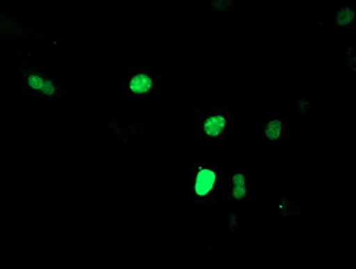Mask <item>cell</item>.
Instances as JSON below:
<instances>
[{"label": "cell", "mask_w": 356, "mask_h": 269, "mask_svg": "<svg viewBox=\"0 0 356 269\" xmlns=\"http://www.w3.org/2000/svg\"><path fill=\"white\" fill-rule=\"evenodd\" d=\"M257 176L249 171H229L222 175L220 203H249L257 195Z\"/></svg>", "instance_id": "4"}, {"label": "cell", "mask_w": 356, "mask_h": 269, "mask_svg": "<svg viewBox=\"0 0 356 269\" xmlns=\"http://www.w3.org/2000/svg\"><path fill=\"white\" fill-rule=\"evenodd\" d=\"M223 173L211 162H194L187 175V192L197 205L220 203Z\"/></svg>", "instance_id": "2"}, {"label": "cell", "mask_w": 356, "mask_h": 269, "mask_svg": "<svg viewBox=\"0 0 356 269\" xmlns=\"http://www.w3.org/2000/svg\"><path fill=\"white\" fill-rule=\"evenodd\" d=\"M194 137L220 141L237 137V111L230 108H194Z\"/></svg>", "instance_id": "1"}, {"label": "cell", "mask_w": 356, "mask_h": 269, "mask_svg": "<svg viewBox=\"0 0 356 269\" xmlns=\"http://www.w3.org/2000/svg\"><path fill=\"white\" fill-rule=\"evenodd\" d=\"M296 120L293 118H261L258 124V139L272 143L286 141L296 137Z\"/></svg>", "instance_id": "6"}, {"label": "cell", "mask_w": 356, "mask_h": 269, "mask_svg": "<svg viewBox=\"0 0 356 269\" xmlns=\"http://www.w3.org/2000/svg\"><path fill=\"white\" fill-rule=\"evenodd\" d=\"M355 26V10L350 3H344L330 11V27L350 30Z\"/></svg>", "instance_id": "7"}, {"label": "cell", "mask_w": 356, "mask_h": 269, "mask_svg": "<svg viewBox=\"0 0 356 269\" xmlns=\"http://www.w3.org/2000/svg\"><path fill=\"white\" fill-rule=\"evenodd\" d=\"M168 79L171 78L161 76L151 66L136 65L129 68L122 78L121 89L131 97L159 96L167 91Z\"/></svg>", "instance_id": "3"}, {"label": "cell", "mask_w": 356, "mask_h": 269, "mask_svg": "<svg viewBox=\"0 0 356 269\" xmlns=\"http://www.w3.org/2000/svg\"><path fill=\"white\" fill-rule=\"evenodd\" d=\"M19 86L23 95L54 98L63 95V84L58 78L34 65L19 69Z\"/></svg>", "instance_id": "5"}]
</instances>
